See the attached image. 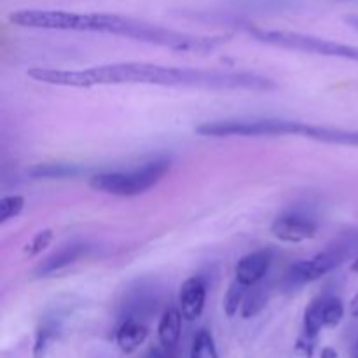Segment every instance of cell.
Segmentation results:
<instances>
[{
    "label": "cell",
    "mask_w": 358,
    "mask_h": 358,
    "mask_svg": "<svg viewBox=\"0 0 358 358\" xmlns=\"http://www.w3.org/2000/svg\"><path fill=\"white\" fill-rule=\"evenodd\" d=\"M37 83L63 87L122 86V84H147L163 87H199L217 91H273L276 83L269 77L254 72H224V70H196L178 66L154 65V63H114L91 66L86 70L31 69L27 72Z\"/></svg>",
    "instance_id": "1"
},
{
    "label": "cell",
    "mask_w": 358,
    "mask_h": 358,
    "mask_svg": "<svg viewBox=\"0 0 358 358\" xmlns=\"http://www.w3.org/2000/svg\"><path fill=\"white\" fill-rule=\"evenodd\" d=\"M168 170H170V161L163 157V159L149 161L131 171H108V173L93 175L90 178V187L119 198H133L159 184Z\"/></svg>",
    "instance_id": "2"
},
{
    "label": "cell",
    "mask_w": 358,
    "mask_h": 358,
    "mask_svg": "<svg viewBox=\"0 0 358 358\" xmlns=\"http://www.w3.org/2000/svg\"><path fill=\"white\" fill-rule=\"evenodd\" d=\"M250 35L252 38H255V41L261 42V44L273 45V48H282L290 49V51L310 52V55L358 62L357 45L341 44V42L315 37V35H306L299 34V31L289 30H264V28H250Z\"/></svg>",
    "instance_id": "3"
},
{
    "label": "cell",
    "mask_w": 358,
    "mask_h": 358,
    "mask_svg": "<svg viewBox=\"0 0 358 358\" xmlns=\"http://www.w3.org/2000/svg\"><path fill=\"white\" fill-rule=\"evenodd\" d=\"M352 248V240L343 238V240L334 241L332 245H329L324 252L317 254L315 257L306 259V261L294 262L289 268V271L285 273L283 287H285L287 290H294L306 285V283L317 282L322 276L329 275V273L334 271L336 268H339V266L350 257Z\"/></svg>",
    "instance_id": "4"
},
{
    "label": "cell",
    "mask_w": 358,
    "mask_h": 358,
    "mask_svg": "<svg viewBox=\"0 0 358 358\" xmlns=\"http://www.w3.org/2000/svg\"><path fill=\"white\" fill-rule=\"evenodd\" d=\"M201 136H289L296 133V121L285 119H226L203 122L196 128Z\"/></svg>",
    "instance_id": "5"
},
{
    "label": "cell",
    "mask_w": 358,
    "mask_h": 358,
    "mask_svg": "<svg viewBox=\"0 0 358 358\" xmlns=\"http://www.w3.org/2000/svg\"><path fill=\"white\" fill-rule=\"evenodd\" d=\"M318 231L317 217L306 210H287L271 224V233L285 243H301L311 240Z\"/></svg>",
    "instance_id": "6"
},
{
    "label": "cell",
    "mask_w": 358,
    "mask_h": 358,
    "mask_svg": "<svg viewBox=\"0 0 358 358\" xmlns=\"http://www.w3.org/2000/svg\"><path fill=\"white\" fill-rule=\"evenodd\" d=\"M273 259H275V252L271 248L250 252L238 261L236 269H234V280L248 289L259 285V282H262L268 275Z\"/></svg>",
    "instance_id": "7"
},
{
    "label": "cell",
    "mask_w": 358,
    "mask_h": 358,
    "mask_svg": "<svg viewBox=\"0 0 358 358\" xmlns=\"http://www.w3.org/2000/svg\"><path fill=\"white\" fill-rule=\"evenodd\" d=\"M206 301V283L201 276H192L185 280L178 292V308L182 317L187 322L198 320L205 310Z\"/></svg>",
    "instance_id": "8"
},
{
    "label": "cell",
    "mask_w": 358,
    "mask_h": 358,
    "mask_svg": "<svg viewBox=\"0 0 358 358\" xmlns=\"http://www.w3.org/2000/svg\"><path fill=\"white\" fill-rule=\"evenodd\" d=\"M297 136L317 140V142L324 143H338V145L358 147V129L329 128V126H317L308 124V122H299Z\"/></svg>",
    "instance_id": "9"
},
{
    "label": "cell",
    "mask_w": 358,
    "mask_h": 358,
    "mask_svg": "<svg viewBox=\"0 0 358 358\" xmlns=\"http://www.w3.org/2000/svg\"><path fill=\"white\" fill-rule=\"evenodd\" d=\"M87 252V247L84 243H70L66 247H62L58 252L45 259L38 268L35 269V276H51L55 273L62 271V269L69 268L73 262L79 261L84 254Z\"/></svg>",
    "instance_id": "10"
},
{
    "label": "cell",
    "mask_w": 358,
    "mask_h": 358,
    "mask_svg": "<svg viewBox=\"0 0 358 358\" xmlns=\"http://www.w3.org/2000/svg\"><path fill=\"white\" fill-rule=\"evenodd\" d=\"M149 336V329L136 318H124L115 332V343L122 353H133L143 345Z\"/></svg>",
    "instance_id": "11"
},
{
    "label": "cell",
    "mask_w": 358,
    "mask_h": 358,
    "mask_svg": "<svg viewBox=\"0 0 358 358\" xmlns=\"http://www.w3.org/2000/svg\"><path fill=\"white\" fill-rule=\"evenodd\" d=\"M182 313L180 308H168L161 317L159 325H157V338H159L161 346L171 350L177 346L182 332Z\"/></svg>",
    "instance_id": "12"
},
{
    "label": "cell",
    "mask_w": 358,
    "mask_h": 358,
    "mask_svg": "<svg viewBox=\"0 0 358 358\" xmlns=\"http://www.w3.org/2000/svg\"><path fill=\"white\" fill-rule=\"evenodd\" d=\"M269 301V289L268 287H252L250 292L247 294L243 306H241V317L254 318L261 313Z\"/></svg>",
    "instance_id": "13"
},
{
    "label": "cell",
    "mask_w": 358,
    "mask_h": 358,
    "mask_svg": "<svg viewBox=\"0 0 358 358\" xmlns=\"http://www.w3.org/2000/svg\"><path fill=\"white\" fill-rule=\"evenodd\" d=\"M324 327V297H318L308 306L304 313V334L317 339Z\"/></svg>",
    "instance_id": "14"
},
{
    "label": "cell",
    "mask_w": 358,
    "mask_h": 358,
    "mask_svg": "<svg viewBox=\"0 0 358 358\" xmlns=\"http://www.w3.org/2000/svg\"><path fill=\"white\" fill-rule=\"evenodd\" d=\"M80 171L83 170L76 164H37L28 173L35 178H65L76 177Z\"/></svg>",
    "instance_id": "15"
},
{
    "label": "cell",
    "mask_w": 358,
    "mask_h": 358,
    "mask_svg": "<svg viewBox=\"0 0 358 358\" xmlns=\"http://www.w3.org/2000/svg\"><path fill=\"white\" fill-rule=\"evenodd\" d=\"M248 287L241 285L240 282L234 280L233 283L227 289L226 297H224V311L229 318H233L234 315H238V311H241V306H243L245 299H247Z\"/></svg>",
    "instance_id": "16"
},
{
    "label": "cell",
    "mask_w": 358,
    "mask_h": 358,
    "mask_svg": "<svg viewBox=\"0 0 358 358\" xmlns=\"http://www.w3.org/2000/svg\"><path fill=\"white\" fill-rule=\"evenodd\" d=\"M191 358H219L215 341H213V336L210 334V331L201 329L194 336V341H192L191 348Z\"/></svg>",
    "instance_id": "17"
},
{
    "label": "cell",
    "mask_w": 358,
    "mask_h": 358,
    "mask_svg": "<svg viewBox=\"0 0 358 358\" xmlns=\"http://www.w3.org/2000/svg\"><path fill=\"white\" fill-rule=\"evenodd\" d=\"M56 339V324L55 322H44L35 336L34 358H44L49 345Z\"/></svg>",
    "instance_id": "18"
},
{
    "label": "cell",
    "mask_w": 358,
    "mask_h": 358,
    "mask_svg": "<svg viewBox=\"0 0 358 358\" xmlns=\"http://www.w3.org/2000/svg\"><path fill=\"white\" fill-rule=\"evenodd\" d=\"M345 317V306L339 297H324V325L329 329H334L341 324Z\"/></svg>",
    "instance_id": "19"
},
{
    "label": "cell",
    "mask_w": 358,
    "mask_h": 358,
    "mask_svg": "<svg viewBox=\"0 0 358 358\" xmlns=\"http://www.w3.org/2000/svg\"><path fill=\"white\" fill-rule=\"evenodd\" d=\"M24 208V199L21 196H6L0 199V222L14 219Z\"/></svg>",
    "instance_id": "20"
},
{
    "label": "cell",
    "mask_w": 358,
    "mask_h": 358,
    "mask_svg": "<svg viewBox=\"0 0 358 358\" xmlns=\"http://www.w3.org/2000/svg\"><path fill=\"white\" fill-rule=\"evenodd\" d=\"M51 241H52V231L51 229L41 231V233L35 234L34 240L27 245V250H24V254H27L28 257H35V255L42 254V252H44L49 245H51Z\"/></svg>",
    "instance_id": "21"
},
{
    "label": "cell",
    "mask_w": 358,
    "mask_h": 358,
    "mask_svg": "<svg viewBox=\"0 0 358 358\" xmlns=\"http://www.w3.org/2000/svg\"><path fill=\"white\" fill-rule=\"evenodd\" d=\"M315 343H317V339L310 338V336H308V334H303L299 339H297L296 352L299 353V355L303 357V358H313Z\"/></svg>",
    "instance_id": "22"
},
{
    "label": "cell",
    "mask_w": 358,
    "mask_h": 358,
    "mask_svg": "<svg viewBox=\"0 0 358 358\" xmlns=\"http://www.w3.org/2000/svg\"><path fill=\"white\" fill-rule=\"evenodd\" d=\"M320 358H338V352L334 348H331V346H327V348L322 350Z\"/></svg>",
    "instance_id": "23"
},
{
    "label": "cell",
    "mask_w": 358,
    "mask_h": 358,
    "mask_svg": "<svg viewBox=\"0 0 358 358\" xmlns=\"http://www.w3.org/2000/svg\"><path fill=\"white\" fill-rule=\"evenodd\" d=\"M350 315H352L353 318H358V292L357 296L353 297L352 303H350Z\"/></svg>",
    "instance_id": "24"
},
{
    "label": "cell",
    "mask_w": 358,
    "mask_h": 358,
    "mask_svg": "<svg viewBox=\"0 0 358 358\" xmlns=\"http://www.w3.org/2000/svg\"><path fill=\"white\" fill-rule=\"evenodd\" d=\"M345 21L350 24V27L355 28V30L358 31V16H357V14H352V16H346Z\"/></svg>",
    "instance_id": "25"
},
{
    "label": "cell",
    "mask_w": 358,
    "mask_h": 358,
    "mask_svg": "<svg viewBox=\"0 0 358 358\" xmlns=\"http://www.w3.org/2000/svg\"><path fill=\"white\" fill-rule=\"evenodd\" d=\"M352 271L353 273H358V257L355 259V262H353V264H352Z\"/></svg>",
    "instance_id": "26"
},
{
    "label": "cell",
    "mask_w": 358,
    "mask_h": 358,
    "mask_svg": "<svg viewBox=\"0 0 358 358\" xmlns=\"http://www.w3.org/2000/svg\"><path fill=\"white\" fill-rule=\"evenodd\" d=\"M357 355H358V341H357Z\"/></svg>",
    "instance_id": "27"
}]
</instances>
